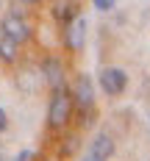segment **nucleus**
<instances>
[{
  "label": "nucleus",
  "instance_id": "obj_1",
  "mask_svg": "<svg viewBox=\"0 0 150 161\" xmlns=\"http://www.w3.org/2000/svg\"><path fill=\"white\" fill-rule=\"evenodd\" d=\"M72 117V95L69 89L61 86V89H53V97H50V108H47V125L53 130L64 128Z\"/></svg>",
  "mask_w": 150,
  "mask_h": 161
},
{
  "label": "nucleus",
  "instance_id": "obj_2",
  "mask_svg": "<svg viewBox=\"0 0 150 161\" xmlns=\"http://www.w3.org/2000/svg\"><path fill=\"white\" fill-rule=\"evenodd\" d=\"M125 86H128L125 69H119V67H106V69L100 72V89L108 97H119L125 92Z\"/></svg>",
  "mask_w": 150,
  "mask_h": 161
},
{
  "label": "nucleus",
  "instance_id": "obj_3",
  "mask_svg": "<svg viewBox=\"0 0 150 161\" xmlns=\"http://www.w3.org/2000/svg\"><path fill=\"white\" fill-rule=\"evenodd\" d=\"M0 31H3V36H8L11 42H17V45H25V42L31 39V28H28V22H25L19 14H6Z\"/></svg>",
  "mask_w": 150,
  "mask_h": 161
},
{
  "label": "nucleus",
  "instance_id": "obj_4",
  "mask_svg": "<svg viewBox=\"0 0 150 161\" xmlns=\"http://www.w3.org/2000/svg\"><path fill=\"white\" fill-rule=\"evenodd\" d=\"M64 39H67V47L75 50V53H81L83 45H86V28H89V22H86V17H75L69 25H64Z\"/></svg>",
  "mask_w": 150,
  "mask_h": 161
},
{
  "label": "nucleus",
  "instance_id": "obj_5",
  "mask_svg": "<svg viewBox=\"0 0 150 161\" xmlns=\"http://www.w3.org/2000/svg\"><path fill=\"white\" fill-rule=\"evenodd\" d=\"M69 95H72V103H78L81 108L95 106V83H92V78H89V75H78Z\"/></svg>",
  "mask_w": 150,
  "mask_h": 161
},
{
  "label": "nucleus",
  "instance_id": "obj_6",
  "mask_svg": "<svg viewBox=\"0 0 150 161\" xmlns=\"http://www.w3.org/2000/svg\"><path fill=\"white\" fill-rule=\"evenodd\" d=\"M42 75L50 83V89H61L64 86V64L58 58H45L42 61Z\"/></svg>",
  "mask_w": 150,
  "mask_h": 161
},
{
  "label": "nucleus",
  "instance_id": "obj_7",
  "mask_svg": "<svg viewBox=\"0 0 150 161\" xmlns=\"http://www.w3.org/2000/svg\"><path fill=\"white\" fill-rule=\"evenodd\" d=\"M89 153H92V156H97L100 161H108L111 156H114V139H111L108 133H97V136H95V142L89 145Z\"/></svg>",
  "mask_w": 150,
  "mask_h": 161
},
{
  "label": "nucleus",
  "instance_id": "obj_8",
  "mask_svg": "<svg viewBox=\"0 0 150 161\" xmlns=\"http://www.w3.org/2000/svg\"><path fill=\"white\" fill-rule=\"evenodd\" d=\"M53 17H56L61 25H69V22L78 17V8H75L72 0H56V3H53Z\"/></svg>",
  "mask_w": 150,
  "mask_h": 161
},
{
  "label": "nucleus",
  "instance_id": "obj_9",
  "mask_svg": "<svg viewBox=\"0 0 150 161\" xmlns=\"http://www.w3.org/2000/svg\"><path fill=\"white\" fill-rule=\"evenodd\" d=\"M17 47H19V45L11 42L8 36H0V58H3L6 64H11V61L17 58Z\"/></svg>",
  "mask_w": 150,
  "mask_h": 161
},
{
  "label": "nucleus",
  "instance_id": "obj_10",
  "mask_svg": "<svg viewBox=\"0 0 150 161\" xmlns=\"http://www.w3.org/2000/svg\"><path fill=\"white\" fill-rule=\"evenodd\" d=\"M75 150H78V136H67V139H61V145H58V156L69 158Z\"/></svg>",
  "mask_w": 150,
  "mask_h": 161
},
{
  "label": "nucleus",
  "instance_id": "obj_11",
  "mask_svg": "<svg viewBox=\"0 0 150 161\" xmlns=\"http://www.w3.org/2000/svg\"><path fill=\"white\" fill-rule=\"evenodd\" d=\"M114 6H117V0H95V8L97 11H111Z\"/></svg>",
  "mask_w": 150,
  "mask_h": 161
},
{
  "label": "nucleus",
  "instance_id": "obj_12",
  "mask_svg": "<svg viewBox=\"0 0 150 161\" xmlns=\"http://www.w3.org/2000/svg\"><path fill=\"white\" fill-rule=\"evenodd\" d=\"M14 161H33V153H31V150H22V153H19Z\"/></svg>",
  "mask_w": 150,
  "mask_h": 161
},
{
  "label": "nucleus",
  "instance_id": "obj_13",
  "mask_svg": "<svg viewBox=\"0 0 150 161\" xmlns=\"http://www.w3.org/2000/svg\"><path fill=\"white\" fill-rule=\"evenodd\" d=\"M6 128H8V117H6V111L0 108V133H3Z\"/></svg>",
  "mask_w": 150,
  "mask_h": 161
},
{
  "label": "nucleus",
  "instance_id": "obj_14",
  "mask_svg": "<svg viewBox=\"0 0 150 161\" xmlns=\"http://www.w3.org/2000/svg\"><path fill=\"white\" fill-rule=\"evenodd\" d=\"M83 161H100L97 156H92V153H86V156H83Z\"/></svg>",
  "mask_w": 150,
  "mask_h": 161
},
{
  "label": "nucleus",
  "instance_id": "obj_15",
  "mask_svg": "<svg viewBox=\"0 0 150 161\" xmlns=\"http://www.w3.org/2000/svg\"><path fill=\"white\" fill-rule=\"evenodd\" d=\"M19 3H25V6H33V3H39V0H19Z\"/></svg>",
  "mask_w": 150,
  "mask_h": 161
},
{
  "label": "nucleus",
  "instance_id": "obj_16",
  "mask_svg": "<svg viewBox=\"0 0 150 161\" xmlns=\"http://www.w3.org/2000/svg\"><path fill=\"white\" fill-rule=\"evenodd\" d=\"M0 6H3V0H0Z\"/></svg>",
  "mask_w": 150,
  "mask_h": 161
},
{
  "label": "nucleus",
  "instance_id": "obj_17",
  "mask_svg": "<svg viewBox=\"0 0 150 161\" xmlns=\"http://www.w3.org/2000/svg\"><path fill=\"white\" fill-rule=\"evenodd\" d=\"M0 161H3V156H0Z\"/></svg>",
  "mask_w": 150,
  "mask_h": 161
}]
</instances>
